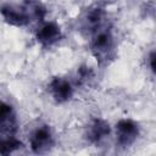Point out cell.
I'll list each match as a JSON object with an SVG mask.
<instances>
[{
    "instance_id": "7c38bea8",
    "label": "cell",
    "mask_w": 156,
    "mask_h": 156,
    "mask_svg": "<svg viewBox=\"0 0 156 156\" xmlns=\"http://www.w3.org/2000/svg\"><path fill=\"white\" fill-rule=\"evenodd\" d=\"M149 62H150V69L152 72H155V52L154 51L149 56Z\"/></svg>"
},
{
    "instance_id": "5b68a950",
    "label": "cell",
    "mask_w": 156,
    "mask_h": 156,
    "mask_svg": "<svg viewBox=\"0 0 156 156\" xmlns=\"http://www.w3.org/2000/svg\"><path fill=\"white\" fill-rule=\"evenodd\" d=\"M49 91L52 99L58 104L67 102L73 96V88L71 83L67 79L61 78V77H56L50 82Z\"/></svg>"
},
{
    "instance_id": "9c48e42d",
    "label": "cell",
    "mask_w": 156,
    "mask_h": 156,
    "mask_svg": "<svg viewBox=\"0 0 156 156\" xmlns=\"http://www.w3.org/2000/svg\"><path fill=\"white\" fill-rule=\"evenodd\" d=\"M22 7L26 12V16L28 18V23H40L44 21L46 16V9L45 6L37 1V0H26L22 4Z\"/></svg>"
},
{
    "instance_id": "52a82bcc",
    "label": "cell",
    "mask_w": 156,
    "mask_h": 156,
    "mask_svg": "<svg viewBox=\"0 0 156 156\" xmlns=\"http://www.w3.org/2000/svg\"><path fill=\"white\" fill-rule=\"evenodd\" d=\"M0 13L5 22L15 27L28 26V20L22 5H5L0 9Z\"/></svg>"
},
{
    "instance_id": "3957f363",
    "label": "cell",
    "mask_w": 156,
    "mask_h": 156,
    "mask_svg": "<svg viewBox=\"0 0 156 156\" xmlns=\"http://www.w3.org/2000/svg\"><path fill=\"white\" fill-rule=\"evenodd\" d=\"M138 135H139V127L134 121L124 118L118 121V123L116 124L117 143L121 146L127 147L132 145L136 140Z\"/></svg>"
},
{
    "instance_id": "6da1fadb",
    "label": "cell",
    "mask_w": 156,
    "mask_h": 156,
    "mask_svg": "<svg viewBox=\"0 0 156 156\" xmlns=\"http://www.w3.org/2000/svg\"><path fill=\"white\" fill-rule=\"evenodd\" d=\"M90 50L100 65H108L116 56V45L110 28L102 23L91 32Z\"/></svg>"
},
{
    "instance_id": "30bf717a",
    "label": "cell",
    "mask_w": 156,
    "mask_h": 156,
    "mask_svg": "<svg viewBox=\"0 0 156 156\" xmlns=\"http://www.w3.org/2000/svg\"><path fill=\"white\" fill-rule=\"evenodd\" d=\"M22 146V143L13 135L0 136V155H9Z\"/></svg>"
},
{
    "instance_id": "8992f818",
    "label": "cell",
    "mask_w": 156,
    "mask_h": 156,
    "mask_svg": "<svg viewBox=\"0 0 156 156\" xmlns=\"http://www.w3.org/2000/svg\"><path fill=\"white\" fill-rule=\"evenodd\" d=\"M35 38H37L38 43H39L41 46L49 48V46H52L54 44H56L57 41L61 40L62 33H61L60 27H58L56 23L49 22V23L43 24V26L37 30Z\"/></svg>"
},
{
    "instance_id": "277c9868",
    "label": "cell",
    "mask_w": 156,
    "mask_h": 156,
    "mask_svg": "<svg viewBox=\"0 0 156 156\" xmlns=\"http://www.w3.org/2000/svg\"><path fill=\"white\" fill-rule=\"evenodd\" d=\"M17 127L18 122L13 108L5 102H0V134L5 136L15 135Z\"/></svg>"
},
{
    "instance_id": "7a4b0ae2",
    "label": "cell",
    "mask_w": 156,
    "mask_h": 156,
    "mask_svg": "<svg viewBox=\"0 0 156 156\" xmlns=\"http://www.w3.org/2000/svg\"><path fill=\"white\" fill-rule=\"evenodd\" d=\"M30 147L35 154H45L54 146V136L48 126H40L33 130L29 138Z\"/></svg>"
},
{
    "instance_id": "ba28073f",
    "label": "cell",
    "mask_w": 156,
    "mask_h": 156,
    "mask_svg": "<svg viewBox=\"0 0 156 156\" xmlns=\"http://www.w3.org/2000/svg\"><path fill=\"white\" fill-rule=\"evenodd\" d=\"M111 132V128H110V124L105 121V119H101V118H95L90 126L88 127V130H87V138L94 143V144H98L100 143L101 140H104Z\"/></svg>"
},
{
    "instance_id": "8fae6325",
    "label": "cell",
    "mask_w": 156,
    "mask_h": 156,
    "mask_svg": "<svg viewBox=\"0 0 156 156\" xmlns=\"http://www.w3.org/2000/svg\"><path fill=\"white\" fill-rule=\"evenodd\" d=\"M77 78H78L79 84H89L93 80V78H94V72H93V69L90 67L82 66L78 69Z\"/></svg>"
}]
</instances>
